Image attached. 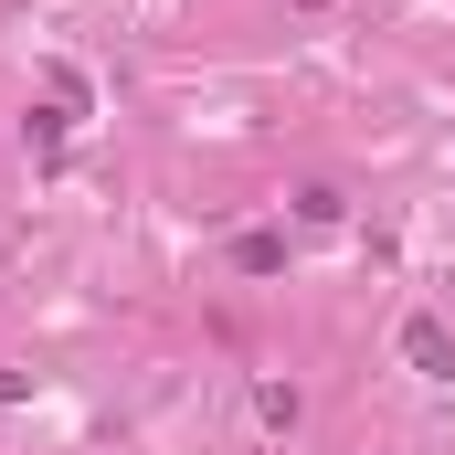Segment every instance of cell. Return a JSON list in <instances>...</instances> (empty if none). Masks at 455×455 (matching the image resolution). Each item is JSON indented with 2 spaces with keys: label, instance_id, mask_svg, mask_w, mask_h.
I'll return each instance as SVG.
<instances>
[{
  "label": "cell",
  "instance_id": "1",
  "mask_svg": "<svg viewBox=\"0 0 455 455\" xmlns=\"http://www.w3.org/2000/svg\"><path fill=\"white\" fill-rule=\"evenodd\" d=\"M403 360H413L424 381H455V329L445 318H403Z\"/></svg>",
  "mask_w": 455,
  "mask_h": 455
},
{
  "label": "cell",
  "instance_id": "3",
  "mask_svg": "<svg viewBox=\"0 0 455 455\" xmlns=\"http://www.w3.org/2000/svg\"><path fill=\"white\" fill-rule=\"evenodd\" d=\"M307 11H318V0H307Z\"/></svg>",
  "mask_w": 455,
  "mask_h": 455
},
{
  "label": "cell",
  "instance_id": "2",
  "mask_svg": "<svg viewBox=\"0 0 455 455\" xmlns=\"http://www.w3.org/2000/svg\"><path fill=\"white\" fill-rule=\"evenodd\" d=\"M233 265H243V275H275V265H286V233H243Z\"/></svg>",
  "mask_w": 455,
  "mask_h": 455
}]
</instances>
